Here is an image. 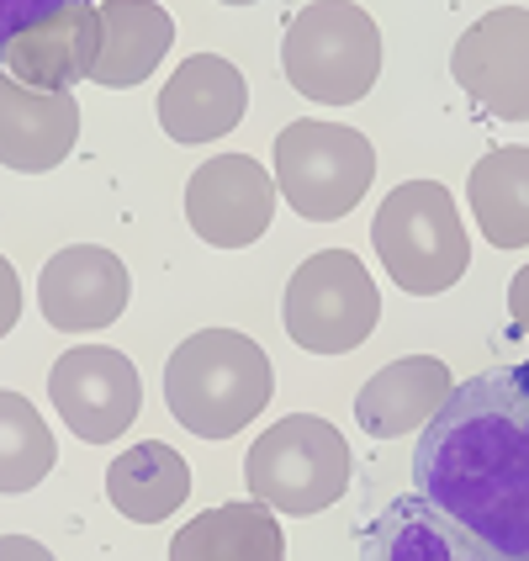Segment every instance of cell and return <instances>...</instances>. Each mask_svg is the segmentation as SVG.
I'll use <instances>...</instances> for the list:
<instances>
[{"mask_svg":"<svg viewBox=\"0 0 529 561\" xmlns=\"http://www.w3.org/2000/svg\"><path fill=\"white\" fill-rule=\"evenodd\" d=\"M529 371H487L450 387L413 450L424 503L487 557H529Z\"/></svg>","mask_w":529,"mask_h":561,"instance_id":"6da1fadb","label":"cell"},{"mask_svg":"<svg viewBox=\"0 0 529 561\" xmlns=\"http://www.w3.org/2000/svg\"><path fill=\"white\" fill-rule=\"evenodd\" d=\"M271 392V355L239 329H202L164 360V403L196 439H233L265 413Z\"/></svg>","mask_w":529,"mask_h":561,"instance_id":"7a4b0ae2","label":"cell"},{"mask_svg":"<svg viewBox=\"0 0 529 561\" xmlns=\"http://www.w3.org/2000/svg\"><path fill=\"white\" fill-rule=\"evenodd\" d=\"M371 244L407 297H439L471 265L467 222L439 181H403L398 191H387L381 213L371 218Z\"/></svg>","mask_w":529,"mask_h":561,"instance_id":"3957f363","label":"cell"},{"mask_svg":"<svg viewBox=\"0 0 529 561\" xmlns=\"http://www.w3.org/2000/svg\"><path fill=\"white\" fill-rule=\"evenodd\" d=\"M280 69L318 106H355L381 80V27L355 0H312L286 27Z\"/></svg>","mask_w":529,"mask_h":561,"instance_id":"277c9868","label":"cell"},{"mask_svg":"<svg viewBox=\"0 0 529 561\" xmlns=\"http://www.w3.org/2000/svg\"><path fill=\"white\" fill-rule=\"evenodd\" d=\"M244 482L280 514H323L349 488V445L318 413H286L244 456Z\"/></svg>","mask_w":529,"mask_h":561,"instance_id":"5b68a950","label":"cell"},{"mask_svg":"<svg viewBox=\"0 0 529 561\" xmlns=\"http://www.w3.org/2000/svg\"><path fill=\"white\" fill-rule=\"evenodd\" d=\"M280 323L308 355H349L381 323V291L349 250H318L297 265L280 297Z\"/></svg>","mask_w":529,"mask_h":561,"instance_id":"8992f818","label":"cell"},{"mask_svg":"<svg viewBox=\"0 0 529 561\" xmlns=\"http://www.w3.org/2000/svg\"><path fill=\"white\" fill-rule=\"evenodd\" d=\"M376 181V149L344 123L297 117L276 138V191L308 222H340Z\"/></svg>","mask_w":529,"mask_h":561,"instance_id":"52a82bcc","label":"cell"},{"mask_svg":"<svg viewBox=\"0 0 529 561\" xmlns=\"http://www.w3.org/2000/svg\"><path fill=\"white\" fill-rule=\"evenodd\" d=\"M48 398L59 408V419L85 439V445H106V439L127 435V424L143 408V381L138 366L112 344H74L64 350L48 371Z\"/></svg>","mask_w":529,"mask_h":561,"instance_id":"ba28073f","label":"cell"},{"mask_svg":"<svg viewBox=\"0 0 529 561\" xmlns=\"http://www.w3.org/2000/svg\"><path fill=\"white\" fill-rule=\"evenodd\" d=\"M456 85L503 123L529 117V11L498 5L482 22H471L450 54Z\"/></svg>","mask_w":529,"mask_h":561,"instance_id":"9c48e42d","label":"cell"},{"mask_svg":"<svg viewBox=\"0 0 529 561\" xmlns=\"http://www.w3.org/2000/svg\"><path fill=\"white\" fill-rule=\"evenodd\" d=\"M276 218V181L254 154H218L186 181V222L212 250H250Z\"/></svg>","mask_w":529,"mask_h":561,"instance_id":"30bf717a","label":"cell"},{"mask_svg":"<svg viewBox=\"0 0 529 561\" xmlns=\"http://www.w3.org/2000/svg\"><path fill=\"white\" fill-rule=\"evenodd\" d=\"M133 297V280L127 265L101 244H69L59 250L43 276H37V302L43 318L59 329V334H95V329H112L127 312Z\"/></svg>","mask_w":529,"mask_h":561,"instance_id":"8fae6325","label":"cell"},{"mask_svg":"<svg viewBox=\"0 0 529 561\" xmlns=\"http://www.w3.org/2000/svg\"><path fill=\"white\" fill-rule=\"evenodd\" d=\"M95 48H101L95 0H69V5L37 16V22L16 32L0 54V69L11 80L32 85V91H69V85L91 80Z\"/></svg>","mask_w":529,"mask_h":561,"instance_id":"7c38bea8","label":"cell"},{"mask_svg":"<svg viewBox=\"0 0 529 561\" xmlns=\"http://www.w3.org/2000/svg\"><path fill=\"white\" fill-rule=\"evenodd\" d=\"M80 138V106L69 91H32L0 69V164L16 175L59 170Z\"/></svg>","mask_w":529,"mask_h":561,"instance_id":"4fadbf2b","label":"cell"},{"mask_svg":"<svg viewBox=\"0 0 529 561\" xmlns=\"http://www.w3.org/2000/svg\"><path fill=\"white\" fill-rule=\"evenodd\" d=\"M250 85L244 75L218 54H191L159 91V127L175 144H212L244 123Z\"/></svg>","mask_w":529,"mask_h":561,"instance_id":"5bb4252c","label":"cell"},{"mask_svg":"<svg viewBox=\"0 0 529 561\" xmlns=\"http://www.w3.org/2000/svg\"><path fill=\"white\" fill-rule=\"evenodd\" d=\"M95 22H101V48L91 64V85L106 91L143 85L175 43V16L154 0H101Z\"/></svg>","mask_w":529,"mask_h":561,"instance_id":"9a60e30c","label":"cell"},{"mask_svg":"<svg viewBox=\"0 0 529 561\" xmlns=\"http://www.w3.org/2000/svg\"><path fill=\"white\" fill-rule=\"evenodd\" d=\"M450 387H456V376H450L445 360H435V355H403V360L381 366L360 387L355 419L376 439H403L435 419V408L450 398Z\"/></svg>","mask_w":529,"mask_h":561,"instance_id":"2e32d148","label":"cell"},{"mask_svg":"<svg viewBox=\"0 0 529 561\" xmlns=\"http://www.w3.org/2000/svg\"><path fill=\"white\" fill-rule=\"evenodd\" d=\"M106 499L133 525H164L181 503L191 499V467L181 450L164 439L127 445L123 456L106 467Z\"/></svg>","mask_w":529,"mask_h":561,"instance_id":"e0dca14e","label":"cell"},{"mask_svg":"<svg viewBox=\"0 0 529 561\" xmlns=\"http://www.w3.org/2000/svg\"><path fill=\"white\" fill-rule=\"evenodd\" d=\"M286 535H280L271 503H222L212 514L191 519L170 540V561H280Z\"/></svg>","mask_w":529,"mask_h":561,"instance_id":"ac0fdd59","label":"cell"},{"mask_svg":"<svg viewBox=\"0 0 529 561\" xmlns=\"http://www.w3.org/2000/svg\"><path fill=\"white\" fill-rule=\"evenodd\" d=\"M471 213L482 222V233L498 250H525L529 244V149H493L467 181Z\"/></svg>","mask_w":529,"mask_h":561,"instance_id":"d6986e66","label":"cell"},{"mask_svg":"<svg viewBox=\"0 0 529 561\" xmlns=\"http://www.w3.org/2000/svg\"><path fill=\"white\" fill-rule=\"evenodd\" d=\"M59 467L54 430L22 392H0V493H32Z\"/></svg>","mask_w":529,"mask_h":561,"instance_id":"ffe728a7","label":"cell"},{"mask_svg":"<svg viewBox=\"0 0 529 561\" xmlns=\"http://www.w3.org/2000/svg\"><path fill=\"white\" fill-rule=\"evenodd\" d=\"M59 5H69V0H0V54H5V43L27 27V22L59 11Z\"/></svg>","mask_w":529,"mask_h":561,"instance_id":"44dd1931","label":"cell"},{"mask_svg":"<svg viewBox=\"0 0 529 561\" xmlns=\"http://www.w3.org/2000/svg\"><path fill=\"white\" fill-rule=\"evenodd\" d=\"M16 318H22V280H16V265L0 254V340L16 329Z\"/></svg>","mask_w":529,"mask_h":561,"instance_id":"7402d4cb","label":"cell"},{"mask_svg":"<svg viewBox=\"0 0 529 561\" xmlns=\"http://www.w3.org/2000/svg\"><path fill=\"white\" fill-rule=\"evenodd\" d=\"M54 551L43 540H27V535H0V561H48Z\"/></svg>","mask_w":529,"mask_h":561,"instance_id":"603a6c76","label":"cell"},{"mask_svg":"<svg viewBox=\"0 0 529 561\" xmlns=\"http://www.w3.org/2000/svg\"><path fill=\"white\" fill-rule=\"evenodd\" d=\"M514 312L525 318V276H514Z\"/></svg>","mask_w":529,"mask_h":561,"instance_id":"cb8c5ba5","label":"cell"},{"mask_svg":"<svg viewBox=\"0 0 529 561\" xmlns=\"http://www.w3.org/2000/svg\"><path fill=\"white\" fill-rule=\"evenodd\" d=\"M222 5H254V0H222Z\"/></svg>","mask_w":529,"mask_h":561,"instance_id":"d4e9b609","label":"cell"}]
</instances>
